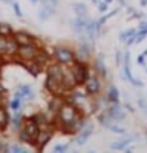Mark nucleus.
<instances>
[{"label":"nucleus","instance_id":"obj_36","mask_svg":"<svg viewBox=\"0 0 147 153\" xmlns=\"http://www.w3.org/2000/svg\"><path fill=\"white\" fill-rule=\"evenodd\" d=\"M138 106H139V109L146 111L147 109V98H139L138 100Z\"/></svg>","mask_w":147,"mask_h":153},{"label":"nucleus","instance_id":"obj_51","mask_svg":"<svg viewBox=\"0 0 147 153\" xmlns=\"http://www.w3.org/2000/svg\"><path fill=\"white\" fill-rule=\"evenodd\" d=\"M143 54H144V55H146V57H147V49L144 51V52H143Z\"/></svg>","mask_w":147,"mask_h":153},{"label":"nucleus","instance_id":"obj_42","mask_svg":"<svg viewBox=\"0 0 147 153\" xmlns=\"http://www.w3.org/2000/svg\"><path fill=\"white\" fill-rule=\"evenodd\" d=\"M125 109H127L128 112H134V107H133L131 104H130L128 101H127V103H125Z\"/></svg>","mask_w":147,"mask_h":153},{"label":"nucleus","instance_id":"obj_46","mask_svg":"<svg viewBox=\"0 0 147 153\" xmlns=\"http://www.w3.org/2000/svg\"><path fill=\"white\" fill-rule=\"evenodd\" d=\"M127 13H128V14H133V13H134V8L128 7V8H127Z\"/></svg>","mask_w":147,"mask_h":153},{"label":"nucleus","instance_id":"obj_53","mask_svg":"<svg viewBox=\"0 0 147 153\" xmlns=\"http://www.w3.org/2000/svg\"><path fill=\"white\" fill-rule=\"evenodd\" d=\"M146 137H147V131H146Z\"/></svg>","mask_w":147,"mask_h":153},{"label":"nucleus","instance_id":"obj_39","mask_svg":"<svg viewBox=\"0 0 147 153\" xmlns=\"http://www.w3.org/2000/svg\"><path fill=\"white\" fill-rule=\"evenodd\" d=\"M127 48H130V46H133V44H136V36H130L128 39H127Z\"/></svg>","mask_w":147,"mask_h":153},{"label":"nucleus","instance_id":"obj_32","mask_svg":"<svg viewBox=\"0 0 147 153\" xmlns=\"http://www.w3.org/2000/svg\"><path fill=\"white\" fill-rule=\"evenodd\" d=\"M52 150H54L55 153H63V152L68 150V144H57Z\"/></svg>","mask_w":147,"mask_h":153},{"label":"nucleus","instance_id":"obj_5","mask_svg":"<svg viewBox=\"0 0 147 153\" xmlns=\"http://www.w3.org/2000/svg\"><path fill=\"white\" fill-rule=\"evenodd\" d=\"M38 51H40V44H27V46H19V51H18L16 59H18L19 63L27 62V60H35Z\"/></svg>","mask_w":147,"mask_h":153},{"label":"nucleus","instance_id":"obj_20","mask_svg":"<svg viewBox=\"0 0 147 153\" xmlns=\"http://www.w3.org/2000/svg\"><path fill=\"white\" fill-rule=\"evenodd\" d=\"M106 96H108L109 103H120V93H119V90L114 87V85H109L108 87V92H106Z\"/></svg>","mask_w":147,"mask_h":153},{"label":"nucleus","instance_id":"obj_41","mask_svg":"<svg viewBox=\"0 0 147 153\" xmlns=\"http://www.w3.org/2000/svg\"><path fill=\"white\" fill-rule=\"evenodd\" d=\"M147 29V21H141L138 25V30H146Z\"/></svg>","mask_w":147,"mask_h":153},{"label":"nucleus","instance_id":"obj_50","mask_svg":"<svg viewBox=\"0 0 147 153\" xmlns=\"http://www.w3.org/2000/svg\"><path fill=\"white\" fill-rule=\"evenodd\" d=\"M104 2H108V3H111V2H114V0H104Z\"/></svg>","mask_w":147,"mask_h":153},{"label":"nucleus","instance_id":"obj_8","mask_svg":"<svg viewBox=\"0 0 147 153\" xmlns=\"http://www.w3.org/2000/svg\"><path fill=\"white\" fill-rule=\"evenodd\" d=\"M106 112H108L109 117H111L116 123H120V122H123V120H127V112H125V109L122 107L120 103H116V104L111 103L109 107L106 109Z\"/></svg>","mask_w":147,"mask_h":153},{"label":"nucleus","instance_id":"obj_37","mask_svg":"<svg viewBox=\"0 0 147 153\" xmlns=\"http://www.w3.org/2000/svg\"><path fill=\"white\" fill-rule=\"evenodd\" d=\"M8 149H10V144L3 142V140H0V152H2V153H7Z\"/></svg>","mask_w":147,"mask_h":153},{"label":"nucleus","instance_id":"obj_7","mask_svg":"<svg viewBox=\"0 0 147 153\" xmlns=\"http://www.w3.org/2000/svg\"><path fill=\"white\" fill-rule=\"evenodd\" d=\"M46 90L51 93V95H57V96H65L68 93V90L65 88L63 82L55 79L52 76H48L46 77Z\"/></svg>","mask_w":147,"mask_h":153},{"label":"nucleus","instance_id":"obj_11","mask_svg":"<svg viewBox=\"0 0 147 153\" xmlns=\"http://www.w3.org/2000/svg\"><path fill=\"white\" fill-rule=\"evenodd\" d=\"M14 39L18 41L19 46H27V44H40L37 41V38L30 35L29 32H24V30H18V32H14Z\"/></svg>","mask_w":147,"mask_h":153},{"label":"nucleus","instance_id":"obj_29","mask_svg":"<svg viewBox=\"0 0 147 153\" xmlns=\"http://www.w3.org/2000/svg\"><path fill=\"white\" fill-rule=\"evenodd\" d=\"M51 16H52V14H51L46 8H41V10L38 11V19H40V21H43V22H44V21H48Z\"/></svg>","mask_w":147,"mask_h":153},{"label":"nucleus","instance_id":"obj_33","mask_svg":"<svg viewBox=\"0 0 147 153\" xmlns=\"http://www.w3.org/2000/svg\"><path fill=\"white\" fill-rule=\"evenodd\" d=\"M97 7H98V11H100V13H106V11H108V8H109V3L104 2V0H101V2L97 5Z\"/></svg>","mask_w":147,"mask_h":153},{"label":"nucleus","instance_id":"obj_49","mask_svg":"<svg viewBox=\"0 0 147 153\" xmlns=\"http://www.w3.org/2000/svg\"><path fill=\"white\" fill-rule=\"evenodd\" d=\"M3 96H5V95H0V106H3V104H2V98H3Z\"/></svg>","mask_w":147,"mask_h":153},{"label":"nucleus","instance_id":"obj_1","mask_svg":"<svg viewBox=\"0 0 147 153\" xmlns=\"http://www.w3.org/2000/svg\"><path fill=\"white\" fill-rule=\"evenodd\" d=\"M81 111L78 109V106L68 103V101H65L63 106L59 109V112L55 114V122H54V126H57L60 131H65L66 128L70 126V125L78 120L79 117H81ZM86 117V115H84Z\"/></svg>","mask_w":147,"mask_h":153},{"label":"nucleus","instance_id":"obj_31","mask_svg":"<svg viewBox=\"0 0 147 153\" xmlns=\"http://www.w3.org/2000/svg\"><path fill=\"white\" fill-rule=\"evenodd\" d=\"M116 65L122 66L123 65V52L120 49H116Z\"/></svg>","mask_w":147,"mask_h":153},{"label":"nucleus","instance_id":"obj_47","mask_svg":"<svg viewBox=\"0 0 147 153\" xmlns=\"http://www.w3.org/2000/svg\"><path fill=\"white\" fill-rule=\"evenodd\" d=\"M117 2H119V3H120V5H122V7H127V2H125V0H117Z\"/></svg>","mask_w":147,"mask_h":153},{"label":"nucleus","instance_id":"obj_25","mask_svg":"<svg viewBox=\"0 0 147 153\" xmlns=\"http://www.w3.org/2000/svg\"><path fill=\"white\" fill-rule=\"evenodd\" d=\"M108 129H109V131H112L114 134H120V136H125V134H127L125 128H122V126H119V125H116V122H114V123H111Z\"/></svg>","mask_w":147,"mask_h":153},{"label":"nucleus","instance_id":"obj_45","mask_svg":"<svg viewBox=\"0 0 147 153\" xmlns=\"http://www.w3.org/2000/svg\"><path fill=\"white\" fill-rule=\"evenodd\" d=\"M139 3H141L143 8H147V0H139Z\"/></svg>","mask_w":147,"mask_h":153},{"label":"nucleus","instance_id":"obj_14","mask_svg":"<svg viewBox=\"0 0 147 153\" xmlns=\"http://www.w3.org/2000/svg\"><path fill=\"white\" fill-rule=\"evenodd\" d=\"M21 65L24 66L32 76H35V77L40 76V73H41V71H43V68H44V66L40 63V62H37V60H27V62H22Z\"/></svg>","mask_w":147,"mask_h":153},{"label":"nucleus","instance_id":"obj_3","mask_svg":"<svg viewBox=\"0 0 147 153\" xmlns=\"http://www.w3.org/2000/svg\"><path fill=\"white\" fill-rule=\"evenodd\" d=\"M84 88H86V92L89 93V96H97L101 93V88H103V77L98 76L97 73H90V76L87 77V81L84 82Z\"/></svg>","mask_w":147,"mask_h":153},{"label":"nucleus","instance_id":"obj_22","mask_svg":"<svg viewBox=\"0 0 147 153\" xmlns=\"http://www.w3.org/2000/svg\"><path fill=\"white\" fill-rule=\"evenodd\" d=\"M0 35L2 36H13L14 35V30L13 27L7 22H0Z\"/></svg>","mask_w":147,"mask_h":153},{"label":"nucleus","instance_id":"obj_24","mask_svg":"<svg viewBox=\"0 0 147 153\" xmlns=\"http://www.w3.org/2000/svg\"><path fill=\"white\" fill-rule=\"evenodd\" d=\"M21 106H22V100H21V98H16V96L8 103V107H10L13 112H14V111H21Z\"/></svg>","mask_w":147,"mask_h":153},{"label":"nucleus","instance_id":"obj_6","mask_svg":"<svg viewBox=\"0 0 147 153\" xmlns=\"http://www.w3.org/2000/svg\"><path fill=\"white\" fill-rule=\"evenodd\" d=\"M52 136H54V129L48 126V128H41L38 131L37 134V137H35V142H33V145L37 147V150L41 152L44 147H46L49 142H51V139H52Z\"/></svg>","mask_w":147,"mask_h":153},{"label":"nucleus","instance_id":"obj_2","mask_svg":"<svg viewBox=\"0 0 147 153\" xmlns=\"http://www.w3.org/2000/svg\"><path fill=\"white\" fill-rule=\"evenodd\" d=\"M54 62H59L62 65H66L70 66L76 62V55H75V51H71L70 48H65V46H57L54 49Z\"/></svg>","mask_w":147,"mask_h":153},{"label":"nucleus","instance_id":"obj_27","mask_svg":"<svg viewBox=\"0 0 147 153\" xmlns=\"http://www.w3.org/2000/svg\"><path fill=\"white\" fill-rule=\"evenodd\" d=\"M19 139H21V142H25V144H32L33 145V137H30V136L27 134L25 131H22V129H19Z\"/></svg>","mask_w":147,"mask_h":153},{"label":"nucleus","instance_id":"obj_16","mask_svg":"<svg viewBox=\"0 0 147 153\" xmlns=\"http://www.w3.org/2000/svg\"><path fill=\"white\" fill-rule=\"evenodd\" d=\"M10 122H11V117L8 114L7 107L0 106V131H5L10 126Z\"/></svg>","mask_w":147,"mask_h":153},{"label":"nucleus","instance_id":"obj_18","mask_svg":"<svg viewBox=\"0 0 147 153\" xmlns=\"http://www.w3.org/2000/svg\"><path fill=\"white\" fill-rule=\"evenodd\" d=\"M22 123H24V117H22V112L21 111H14L13 112V117H11V122H10V125L13 126L14 129H21V126H22Z\"/></svg>","mask_w":147,"mask_h":153},{"label":"nucleus","instance_id":"obj_30","mask_svg":"<svg viewBox=\"0 0 147 153\" xmlns=\"http://www.w3.org/2000/svg\"><path fill=\"white\" fill-rule=\"evenodd\" d=\"M10 153H25V149L21 147L18 144H10V149H8Z\"/></svg>","mask_w":147,"mask_h":153},{"label":"nucleus","instance_id":"obj_13","mask_svg":"<svg viewBox=\"0 0 147 153\" xmlns=\"http://www.w3.org/2000/svg\"><path fill=\"white\" fill-rule=\"evenodd\" d=\"M89 22V18L87 16H76L75 19H71V29L75 30V33H84V30H86V25Z\"/></svg>","mask_w":147,"mask_h":153},{"label":"nucleus","instance_id":"obj_26","mask_svg":"<svg viewBox=\"0 0 147 153\" xmlns=\"http://www.w3.org/2000/svg\"><path fill=\"white\" fill-rule=\"evenodd\" d=\"M18 90L19 92L24 95V98H27V96H29L33 90H32V87L30 85H27V84H21V85H18Z\"/></svg>","mask_w":147,"mask_h":153},{"label":"nucleus","instance_id":"obj_44","mask_svg":"<svg viewBox=\"0 0 147 153\" xmlns=\"http://www.w3.org/2000/svg\"><path fill=\"white\" fill-rule=\"evenodd\" d=\"M7 93V90H5V87L2 85V82H0V95H5Z\"/></svg>","mask_w":147,"mask_h":153},{"label":"nucleus","instance_id":"obj_28","mask_svg":"<svg viewBox=\"0 0 147 153\" xmlns=\"http://www.w3.org/2000/svg\"><path fill=\"white\" fill-rule=\"evenodd\" d=\"M7 44H8V36L0 35V55L7 54Z\"/></svg>","mask_w":147,"mask_h":153},{"label":"nucleus","instance_id":"obj_43","mask_svg":"<svg viewBox=\"0 0 147 153\" xmlns=\"http://www.w3.org/2000/svg\"><path fill=\"white\" fill-rule=\"evenodd\" d=\"M133 150H134V149H133V147H128V145L125 147V149H123V152H127V153H131Z\"/></svg>","mask_w":147,"mask_h":153},{"label":"nucleus","instance_id":"obj_10","mask_svg":"<svg viewBox=\"0 0 147 153\" xmlns=\"http://www.w3.org/2000/svg\"><path fill=\"white\" fill-rule=\"evenodd\" d=\"M76 62H82V63H89L90 55H92V44H82L79 43V48L75 51Z\"/></svg>","mask_w":147,"mask_h":153},{"label":"nucleus","instance_id":"obj_48","mask_svg":"<svg viewBox=\"0 0 147 153\" xmlns=\"http://www.w3.org/2000/svg\"><path fill=\"white\" fill-rule=\"evenodd\" d=\"M92 2H93V3H95V5H98V3H100V2H101V0H92Z\"/></svg>","mask_w":147,"mask_h":153},{"label":"nucleus","instance_id":"obj_9","mask_svg":"<svg viewBox=\"0 0 147 153\" xmlns=\"http://www.w3.org/2000/svg\"><path fill=\"white\" fill-rule=\"evenodd\" d=\"M21 129H22V131H25L30 137H33V142H35V137H37V134H38V131L41 128H40V125L37 123L35 118L30 117V118H24V123H22Z\"/></svg>","mask_w":147,"mask_h":153},{"label":"nucleus","instance_id":"obj_52","mask_svg":"<svg viewBox=\"0 0 147 153\" xmlns=\"http://www.w3.org/2000/svg\"><path fill=\"white\" fill-rule=\"evenodd\" d=\"M32 2H35V3H37V2H40V0H32Z\"/></svg>","mask_w":147,"mask_h":153},{"label":"nucleus","instance_id":"obj_21","mask_svg":"<svg viewBox=\"0 0 147 153\" xmlns=\"http://www.w3.org/2000/svg\"><path fill=\"white\" fill-rule=\"evenodd\" d=\"M35 60H37V62H40V63H41L43 66H46V65H49V62H51V57H49V54L46 52V51L40 48V51H38V54H37Z\"/></svg>","mask_w":147,"mask_h":153},{"label":"nucleus","instance_id":"obj_40","mask_svg":"<svg viewBox=\"0 0 147 153\" xmlns=\"http://www.w3.org/2000/svg\"><path fill=\"white\" fill-rule=\"evenodd\" d=\"M146 63V55L143 54V52H141L139 55H138V65H141V66H143Z\"/></svg>","mask_w":147,"mask_h":153},{"label":"nucleus","instance_id":"obj_4","mask_svg":"<svg viewBox=\"0 0 147 153\" xmlns=\"http://www.w3.org/2000/svg\"><path fill=\"white\" fill-rule=\"evenodd\" d=\"M70 68H71V73L76 79L78 85H84V82L87 81V77L90 76V73H92L89 63H82V62H75L73 65H70Z\"/></svg>","mask_w":147,"mask_h":153},{"label":"nucleus","instance_id":"obj_12","mask_svg":"<svg viewBox=\"0 0 147 153\" xmlns=\"http://www.w3.org/2000/svg\"><path fill=\"white\" fill-rule=\"evenodd\" d=\"M93 71L103 79L108 77V68L104 65V54H98L93 60Z\"/></svg>","mask_w":147,"mask_h":153},{"label":"nucleus","instance_id":"obj_15","mask_svg":"<svg viewBox=\"0 0 147 153\" xmlns=\"http://www.w3.org/2000/svg\"><path fill=\"white\" fill-rule=\"evenodd\" d=\"M65 103V96H57V95H52V100L49 101V112L55 117V114L59 112V109Z\"/></svg>","mask_w":147,"mask_h":153},{"label":"nucleus","instance_id":"obj_34","mask_svg":"<svg viewBox=\"0 0 147 153\" xmlns=\"http://www.w3.org/2000/svg\"><path fill=\"white\" fill-rule=\"evenodd\" d=\"M11 7H13L16 16H18V18H22V11H21V8H19V3H18V2H11Z\"/></svg>","mask_w":147,"mask_h":153},{"label":"nucleus","instance_id":"obj_35","mask_svg":"<svg viewBox=\"0 0 147 153\" xmlns=\"http://www.w3.org/2000/svg\"><path fill=\"white\" fill-rule=\"evenodd\" d=\"M130 60H131V54H130L128 51H125V52H123V65L130 66Z\"/></svg>","mask_w":147,"mask_h":153},{"label":"nucleus","instance_id":"obj_17","mask_svg":"<svg viewBox=\"0 0 147 153\" xmlns=\"http://www.w3.org/2000/svg\"><path fill=\"white\" fill-rule=\"evenodd\" d=\"M19 51V44L14 39V36H8V44H7V57H16Z\"/></svg>","mask_w":147,"mask_h":153},{"label":"nucleus","instance_id":"obj_54","mask_svg":"<svg viewBox=\"0 0 147 153\" xmlns=\"http://www.w3.org/2000/svg\"><path fill=\"white\" fill-rule=\"evenodd\" d=\"M0 133H2V131H0Z\"/></svg>","mask_w":147,"mask_h":153},{"label":"nucleus","instance_id":"obj_38","mask_svg":"<svg viewBox=\"0 0 147 153\" xmlns=\"http://www.w3.org/2000/svg\"><path fill=\"white\" fill-rule=\"evenodd\" d=\"M130 84H131V85H134V87H139V88H141V87H143V85H144V84H143V82H141V81H139V79H136V77H133V81H131V82H130Z\"/></svg>","mask_w":147,"mask_h":153},{"label":"nucleus","instance_id":"obj_19","mask_svg":"<svg viewBox=\"0 0 147 153\" xmlns=\"http://www.w3.org/2000/svg\"><path fill=\"white\" fill-rule=\"evenodd\" d=\"M130 144H131V139H130V136H127L125 139L112 142L111 144V150H114V152H123V149H125L127 145H130Z\"/></svg>","mask_w":147,"mask_h":153},{"label":"nucleus","instance_id":"obj_23","mask_svg":"<svg viewBox=\"0 0 147 153\" xmlns=\"http://www.w3.org/2000/svg\"><path fill=\"white\" fill-rule=\"evenodd\" d=\"M73 10H75L76 16H87V7L84 3H75Z\"/></svg>","mask_w":147,"mask_h":153}]
</instances>
